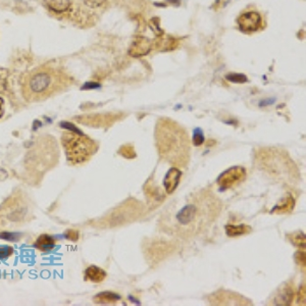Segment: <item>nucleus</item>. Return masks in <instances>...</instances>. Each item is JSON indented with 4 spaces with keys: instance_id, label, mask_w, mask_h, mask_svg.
I'll list each match as a JSON object with an SVG mask.
<instances>
[{
    "instance_id": "10",
    "label": "nucleus",
    "mask_w": 306,
    "mask_h": 306,
    "mask_svg": "<svg viewBox=\"0 0 306 306\" xmlns=\"http://www.w3.org/2000/svg\"><path fill=\"white\" fill-rule=\"evenodd\" d=\"M151 50V42L147 38L139 37L133 42L130 48V55L134 57H140L146 56Z\"/></svg>"
},
{
    "instance_id": "12",
    "label": "nucleus",
    "mask_w": 306,
    "mask_h": 306,
    "mask_svg": "<svg viewBox=\"0 0 306 306\" xmlns=\"http://www.w3.org/2000/svg\"><path fill=\"white\" fill-rule=\"evenodd\" d=\"M180 178H181V171L178 168L174 167L168 170L167 175L166 176V179H165V187L168 194L172 193L176 190L177 186L180 182Z\"/></svg>"
},
{
    "instance_id": "2",
    "label": "nucleus",
    "mask_w": 306,
    "mask_h": 306,
    "mask_svg": "<svg viewBox=\"0 0 306 306\" xmlns=\"http://www.w3.org/2000/svg\"><path fill=\"white\" fill-rule=\"evenodd\" d=\"M154 135L156 148L163 161L177 167H187L191 149L187 132L176 122L162 118L156 125Z\"/></svg>"
},
{
    "instance_id": "9",
    "label": "nucleus",
    "mask_w": 306,
    "mask_h": 306,
    "mask_svg": "<svg viewBox=\"0 0 306 306\" xmlns=\"http://www.w3.org/2000/svg\"><path fill=\"white\" fill-rule=\"evenodd\" d=\"M238 25L244 33H254L261 28L262 19L256 11H248L243 13L238 19Z\"/></svg>"
},
{
    "instance_id": "14",
    "label": "nucleus",
    "mask_w": 306,
    "mask_h": 306,
    "mask_svg": "<svg viewBox=\"0 0 306 306\" xmlns=\"http://www.w3.org/2000/svg\"><path fill=\"white\" fill-rule=\"evenodd\" d=\"M46 4L49 7V9L60 13L66 11L70 8L71 1L70 0H47Z\"/></svg>"
},
{
    "instance_id": "5",
    "label": "nucleus",
    "mask_w": 306,
    "mask_h": 306,
    "mask_svg": "<svg viewBox=\"0 0 306 306\" xmlns=\"http://www.w3.org/2000/svg\"><path fill=\"white\" fill-rule=\"evenodd\" d=\"M256 163L260 169L276 176L280 181H295L297 168L291 158L275 148L260 149L256 154Z\"/></svg>"
},
{
    "instance_id": "7",
    "label": "nucleus",
    "mask_w": 306,
    "mask_h": 306,
    "mask_svg": "<svg viewBox=\"0 0 306 306\" xmlns=\"http://www.w3.org/2000/svg\"><path fill=\"white\" fill-rule=\"evenodd\" d=\"M144 215L145 208L142 203L132 198L119 205L114 212H111L108 218V222L111 223V227H116L118 224L134 222Z\"/></svg>"
},
{
    "instance_id": "17",
    "label": "nucleus",
    "mask_w": 306,
    "mask_h": 306,
    "mask_svg": "<svg viewBox=\"0 0 306 306\" xmlns=\"http://www.w3.org/2000/svg\"><path fill=\"white\" fill-rule=\"evenodd\" d=\"M13 252H15V250H13L11 246H8V245L0 246V260L7 259L13 254Z\"/></svg>"
},
{
    "instance_id": "4",
    "label": "nucleus",
    "mask_w": 306,
    "mask_h": 306,
    "mask_svg": "<svg viewBox=\"0 0 306 306\" xmlns=\"http://www.w3.org/2000/svg\"><path fill=\"white\" fill-rule=\"evenodd\" d=\"M62 86L63 81L56 72L37 71L25 80L24 96L28 101H41L56 94Z\"/></svg>"
},
{
    "instance_id": "8",
    "label": "nucleus",
    "mask_w": 306,
    "mask_h": 306,
    "mask_svg": "<svg viewBox=\"0 0 306 306\" xmlns=\"http://www.w3.org/2000/svg\"><path fill=\"white\" fill-rule=\"evenodd\" d=\"M246 178V169L242 167H234L223 171L218 180V184L223 189H231L242 183Z\"/></svg>"
},
{
    "instance_id": "1",
    "label": "nucleus",
    "mask_w": 306,
    "mask_h": 306,
    "mask_svg": "<svg viewBox=\"0 0 306 306\" xmlns=\"http://www.w3.org/2000/svg\"><path fill=\"white\" fill-rule=\"evenodd\" d=\"M223 201L210 189L200 188L170 201L158 218V229L164 234L193 240L204 236L220 218Z\"/></svg>"
},
{
    "instance_id": "21",
    "label": "nucleus",
    "mask_w": 306,
    "mask_h": 306,
    "mask_svg": "<svg viewBox=\"0 0 306 306\" xmlns=\"http://www.w3.org/2000/svg\"><path fill=\"white\" fill-rule=\"evenodd\" d=\"M4 113V101L2 98H0V117Z\"/></svg>"
},
{
    "instance_id": "6",
    "label": "nucleus",
    "mask_w": 306,
    "mask_h": 306,
    "mask_svg": "<svg viewBox=\"0 0 306 306\" xmlns=\"http://www.w3.org/2000/svg\"><path fill=\"white\" fill-rule=\"evenodd\" d=\"M61 143L66 158L72 165L87 163L98 150V145L94 140L79 132H64Z\"/></svg>"
},
{
    "instance_id": "18",
    "label": "nucleus",
    "mask_w": 306,
    "mask_h": 306,
    "mask_svg": "<svg viewBox=\"0 0 306 306\" xmlns=\"http://www.w3.org/2000/svg\"><path fill=\"white\" fill-rule=\"evenodd\" d=\"M97 298H98L99 303H105V301L113 302L119 299V297L114 295L113 293H100V295L97 296Z\"/></svg>"
},
{
    "instance_id": "19",
    "label": "nucleus",
    "mask_w": 306,
    "mask_h": 306,
    "mask_svg": "<svg viewBox=\"0 0 306 306\" xmlns=\"http://www.w3.org/2000/svg\"><path fill=\"white\" fill-rule=\"evenodd\" d=\"M108 0H84V3L90 8H99L103 6Z\"/></svg>"
},
{
    "instance_id": "15",
    "label": "nucleus",
    "mask_w": 306,
    "mask_h": 306,
    "mask_svg": "<svg viewBox=\"0 0 306 306\" xmlns=\"http://www.w3.org/2000/svg\"><path fill=\"white\" fill-rule=\"evenodd\" d=\"M227 234L230 237H239L242 235H247L251 232V228L248 225H227Z\"/></svg>"
},
{
    "instance_id": "3",
    "label": "nucleus",
    "mask_w": 306,
    "mask_h": 306,
    "mask_svg": "<svg viewBox=\"0 0 306 306\" xmlns=\"http://www.w3.org/2000/svg\"><path fill=\"white\" fill-rule=\"evenodd\" d=\"M34 215L33 202L22 190L12 192L0 204V228L10 231L31 222Z\"/></svg>"
},
{
    "instance_id": "11",
    "label": "nucleus",
    "mask_w": 306,
    "mask_h": 306,
    "mask_svg": "<svg viewBox=\"0 0 306 306\" xmlns=\"http://www.w3.org/2000/svg\"><path fill=\"white\" fill-rule=\"evenodd\" d=\"M56 240L55 239V237H52L50 235H46V234L39 236L35 242V247L39 251L44 252V253L51 252L53 249L56 248Z\"/></svg>"
},
{
    "instance_id": "13",
    "label": "nucleus",
    "mask_w": 306,
    "mask_h": 306,
    "mask_svg": "<svg viewBox=\"0 0 306 306\" xmlns=\"http://www.w3.org/2000/svg\"><path fill=\"white\" fill-rule=\"evenodd\" d=\"M105 278H106V273L103 270L97 267H94V265L89 267L85 272L86 280L93 282V283H101L102 281L105 280Z\"/></svg>"
},
{
    "instance_id": "16",
    "label": "nucleus",
    "mask_w": 306,
    "mask_h": 306,
    "mask_svg": "<svg viewBox=\"0 0 306 306\" xmlns=\"http://www.w3.org/2000/svg\"><path fill=\"white\" fill-rule=\"evenodd\" d=\"M225 79H227L228 81H230L232 83H239V84L246 83L248 81V79H247V77L245 75H243V74H236V73L228 74L227 76H225Z\"/></svg>"
},
{
    "instance_id": "20",
    "label": "nucleus",
    "mask_w": 306,
    "mask_h": 306,
    "mask_svg": "<svg viewBox=\"0 0 306 306\" xmlns=\"http://www.w3.org/2000/svg\"><path fill=\"white\" fill-rule=\"evenodd\" d=\"M7 178H8V172L4 168L0 167V182L5 181Z\"/></svg>"
}]
</instances>
